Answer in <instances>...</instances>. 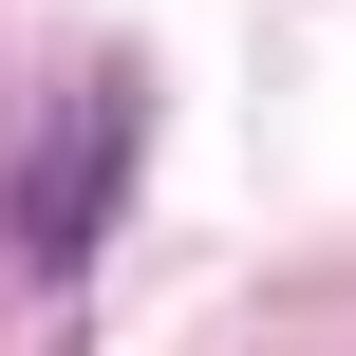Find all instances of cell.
Masks as SVG:
<instances>
[{
  "instance_id": "6da1fadb",
  "label": "cell",
  "mask_w": 356,
  "mask_h": 356,
  "mask_svg": "<svg viewBox=\"0 0 356 356\" xmlns=\"http://www.w3.org/2000/svg\"><path fill=\"white\" fill-rule=\"evenodd\" d=\"M94 169H131V94H94V113L56 131V169H38V207H19V244H38V263H75V207H94Z\"/></svg>"
}]
</instances>
